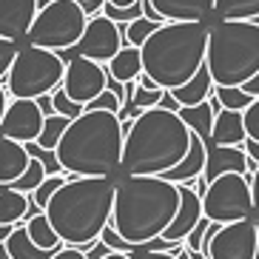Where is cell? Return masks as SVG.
I'll return each instance as SVG.
<instances>
[{
	"label": "cell",
	"mask_w": 259,
	"mask_h": 259,
	"mask_svg": "<svg viewBox=\"0 0 259 259\" xmlns=\"http://www.w3.org/2000/svg\"><path fill=\"white\" fill-rule=\"evenodd\" d=\"M242 117H245V131H248V140L259 143V97L251 103V108H245Z\"/></svg>",
	"instance_id": "39"
},
{
	"label": "cell",
	"mask_w": 259,
	"mask_h": 259,
	"mask_svg": "<svg viewBox=\"0 0 259 259\" xmlns=\"http://www.w3.org/2000/svg\"><path fill=\"white\" fill-rule=\"evenodd\" d=\"M66 180H69V177H46V180H43V183L37 185V191H34V194H29L31 197V202H34V205L40 208V211H46V205L49 202H52V197L54 194H57V191L63 188V185H66Z\"/></svg>",
	"instance_id": "32"
},
{
	"label": "cell",
	"mask_w": 259,
	"mask_h": 259,
	"mask_svg": "<svg viewBox=\"0 0 259 259\" xmlns=\"http://www.w3.org/2000/svg\"><path fill=\"white\" fill-rule=\"evenodd\" d=\"M160 26L165 23H154V20H145V17H137V20H131V23L120 26L122 29V40H125V46L131 49H143V43L151 37L154 31H160Z\"/></svg>",
	"instance_id": "29"
},
{
	"label": "cell",
	"mask_w": 259,
	"mask_h": 259,
	"mask_svg": "<svg viewBox=\"0 0 259 259\" xmlns=\"http://www.w3.org/2000/svg\"><path fill=\"white\" fill-rule=\"evenodd\" d=\"M100 242L106 245V248H108V251H111V253H128V256H131V253L137 251V248H134V245H128V242H125V239H122V236L117 234V231L111 228V225H106V231L100 234Z\"/></svg>",
	"instance_id": "37"
},
{
	"label": "cell",
	"mask_w": 259,
	"mask_h": 259,
	"mask_svg": "<svg viewBox=\"0 0 259 259\" xmlns=\"http://www.w3.org/2000/svg\"><path fill=\"white\" fill-rule=\"evenodd\" d=\"M134 3H137V0H134Z\"/></svg>",
	"instance_id": "56"
},
{
	"label": "cell",
	"mask_w": 259,
	"mask_h": 259,
	"mask_svg": "<svg viewBox=\"0 0 259 259\" xmlns=\"http://www.w3.org/2000/svg\"><path fill=\"white\" fill-rule=\"evenodd\" d=\"M217 100L222 103L225 111H245V108H251L253 97L245 89H213Z\"/></svg>",
	"instance_id": "31"
},
{
	"label": "cell",
	"mask_w": 259,
	"mask_h": 259,
	"mask_svg": "<svg viewBox=\"0 0 259 259\" xmlns=\"http://www.w3.org/2000/svg\"><path fill=\"white\" fill-rule=\"evenodd\" d=\"M26 234H29V239L34 245H37L40 251H49V253H60L66 245L60 242V236H57V231L52 228V222L46 220V213H37L34 220L26 222Z\"/></svg>",
	"instance_id": "24"
},
{
	"label": "cell",
	"mask_w": 259,
	"mask_h": 259,
	"mask_svg": "<svg viewBox=\"0 0 259 259\" xmlns=\"http://www.w3.org/2000/svg\"><path fill=\"white\" fill-rule=\"evenodd\" d=\"M180 208V185L162 177H125L117 183L111 228L134 248L160 239Z\"/></svg>",
	"instance_id": "3"
},
{
	"label": "cell",
	"mask_w": 259,
	"mask_h": 259,
	"mask_svg": "<svg viewBox=\"0 0 259 259\" xmlns=\"http://www.w3.org/2000/svg\"><path fill=\"white\" fill-rule=\"evenodd\" d=\"M213 17L220 20H256L259 17V0H217Z\"/></svg>",
	"instance_id": "28"
},
{
	"label": "cell",
	"mask_w": 259,
	"mask_h": 259,
	"mask_svg": "<svg viewBox=\"0 0 259 259\" xmlns=\"http://www.w3.org/2000/svg\"><path fill=\"white\" fill-rule=\"evenodd\" d=\"M106 259H131V256H128V253H108Z\"/></svg>",
	"instance_id": "50"
},
{
	"label": "cell",
	"mask_w": 259,
	"mask_h": 259,
	"mask_svg": "<svg viewBox=\"0 0 259 259\" xmlns=\"http://www.w3.org/2000/svg\"><path fill=\"white\" fill-rule=\"evenodd\" d=\"M122 137L125 128L117 114L83 111L77 120L69 122L54 154L60 160L63 174L114 180L122 162Z\"/></svg>",
	"instance_id": "4"
},
{
	"label": "cell",
	"mask_w": 259,
	"mask_h": 259,
	"mask_svg": "<svg viewBox=\"0 0 259 259\" xmlns=\"http://www.w3.org/2000/svg\"><path fill=\"white\" fill-rule=\"evenodd\" d=\"M106 3H111V6H120V9H128V6H134V0H106Z\"/></svg>",
	"instance_id": "48"
},
{
	"label": "cell",
	"mask_w": 259,
	"mask_h": 259,
	"mask_svg": "<svg viewBox=\"0 0 259 259\" xmlns=\"http://www.w3.org/2000/svg\"><path fill=\"white\" fill-rule=\"evenodd\" d=\"M251 197H253V211H256V217H259V165H256V171H253L251 177Z\"/></svg>",
	"instance_id": "42"
},
{
	"label": "cell",
	"mask_w": 259,
	"mask_h": 259,
	"mask_svg": "<svg viewBox=\"0 0 259 259\" xmlns=\"http://www.w3.org/2000/svg\"><path fill=\"white\" fill-rule=\"evenodd\" d=\"M205 66L213 89H242L259 74V26L251 20L211 23Z\"/></svg>",
	"instance_id": "6"
},
{
	"label": "cell",
	"mask_w": 259,
	"mask_h": 259,
	"mask_svg": "<svg viewBox=\"0 0 259 259\" xmlns=\"http://www.w3.org/2000/svg\"><path fill=\"white\" fill-rule=\"evenodd\" d=\"M12 231H15V228H6V225H0V245L9 239V234H12Z\"/></svg>",
	"instance_id": "49"
},
{
	"label": "cell",
	"mask_w": 259,
	"mask_h": 259,
	"mask_svg": "<svg viewBox=\"0 0 259 259\" xmlns=\"http://www.w3.org/2000/svg\"><path fill=\"white\" fill-rule=\"evenodd\" d=\"M29 205H31L29 194H20L9 185L0 188V225H6V228L23 225L26 217H29Z\"/></svg>",
	"instance_id": "22"
},
{
	"label": "cell",
	"mask_w": 259,
	"mask_h": 259,
	"mask_svg": "<svg viewBox=\"0 0 259 259\" xmlns=\"http://www.w3.org/2000/svg\"><path fill=\"white\" fill-rule=\"evenodd\" d=\"M31 157L26 151V145L15 143L9 137H0V185H15L20 177L26 174Z\"/></svg>",
	"instance_id": "19"
},
{
	"label": "cell",
	"mask_w": 259,
	"mask_h": 259,
	"mask_svg": "<svg viewBox=\"0 0 259 259\" xmlns=\"http://www.w3.org/2000/svg\"><path fill=\"white\" fill-rule=\"evenodd\" d=\"M85 111H108V114H117L120 117L122 114V100L117 97L114 92H103L100 94L97 100H92V103H89V106H85Z\"/></svg>",
	"instance_id": "36"
},
{
	"label": "cell",
	"mask_w": 259,
	"mask_h": 259,
	"mask_svg": "<svg viewBox=\"0 0 259 259\" xmlns=\"http://www.w3.org/2000/svg\"><path fill=\"white\" fill-rule=\"evenodd\" d=\"M205 162H208L205 140L197 137V134H191V148H188V154H185V160L180 162L174 171L162 174V180H168V183H174V185H185V183H191V180H199V177H205Z\"/></svg>",
	"instance_id": "18"
},
{
	"label": "cell",
	"mask_w": 259,
	"mask_h": 259,
	"mask_svg": "<svg viewBox=\"0 0 259 259\" xmlns=\"http://www.w3.org/2000/svg\"><path fill=\"white\" fill-rule=\"evenodd\" d=\"M37 106L43 108V114H46V117H52V114H54V106H52V94H46V97H40V100H37Z\"/></svg>",
	"instance_id": "45"
},
{
	"label": "cell",
	"mask_w": 259,
	"mask_h": 259,
	"mask_svg": "<svg viewBox=\"0 0 259 259\" xmlns=\"http://www.w3.org/2000/svg\"><path fill=\"white\" fill-rule=\"evenodd\" d=\"M85 23H89V17L83 15L77 0H54V3H49L46 9L37 12L26 43L57 54L71 52L83 37Z\"/></svg>",
	"instance_id": "8"
},
{
	"label": "cell",
	"mask_w": 259,
	"mask_h": 259,
	"mask_svg": "<svg viewBox=\"0 0 259 259\" xmlns=\"http://www.w3.org/2000/svg\"><path fill=\"white\" fill-rule=\"evenodd\" d=\"M117 183L108 177H69L52 202L46 205V220L57 231L66 248L85 253L100 234L111 225Z\"/></svg>",
	"instance_id": "2"
},
{
	"label": "cell",
	"mask_w": 259,
	"mask_h": 259,
	"mask_svg": "<svg viewBox=\"0 0 259 259\" xmlns=\"http://www.w3.org/2000/svg\"><path fill=\"white\" fill-rule=\"evenodd\" d=\"M108 253H111V251H108L106 245H103V242L97 239V242H94L92 248H89V251H85V259H106Z\"/></svg>",
	"instance_id": "41"
},
{
	"label": "cell",
	"mask_w": 259,
	"mask_h": 259,
	"mask_svg": "<svg viewBox=\"0 0 259 259\" xmlns=\"http://www.w3.org/2000/svg\"><path fill=\"white\" fill-rule=\"evenodd\" d=\"M17 52H20V46H17V43H9V40H0V83H6L9 69H12V63H15Z\"/></svg>",
	"instance_id": "38"
},
{
	"label": "cell",
	"mask_w": 259,
	"mask_h": 259,
	"mask_svg": "<svg viewBox=\"0 0 259 259\" xmlns=\"http://www.w3.org/2000/svg\"><path fill=\"white\" fill-rule=\"evenodd\" d=\"M108 77H114L117 83L128 85V83H137L143 77V57H140V49H131V46H122L120 54L106 66Z\"/></svg>",
	"instance_id": "23"
},
{
	"label": "cell",
	"mask_w": 259,
	"mask_h": 259,
	"mask_svg": "<svg viewBox=\"0 0 259 259\" xmlns=\"http://www.w3.org/2000/svg\"><path fill=\"white\" fill-rule=\"evenodd\" d=\"M26 151H29L31 160H37L40 165H43L46 177H60V174H63L60 160H57V154H54V151H46V148H40L37 143H29V145H26Z\"/></svg>",
	"instance_id": "34"
},
{
	"label": "cell",
	"mask_w": 259,
	"mask_h": 259,
	"mask_svg": "<svg viewBox=\"0 0 259 259\" xmlns=\"http://www.w3.org/2000/svg\"><path fill=\"white\" fill-rule=\"evenodd\" d=\"M69 122H71V120H66V117H60V114L46 117V122H43V131H40V137L34 140V143H37L40 148H46V151H54V148L60 145L66 128H69Z\"/></svg>",
	"instance_id": "30"
},
{
	"label": "cell",
	"mask_w": 259,
	"mask_h": 259,
	"mask_svg": "<svg viewBox=\"0 0 259 259\" xmlns=\"http://www.w3.org/2000/svg\"><path fill=\"white\" fill-rule=\"evenodd\" d=\"M49 3H54V0H37V6H40V9H46Z\"/></svg>",
	"instance_id": "52"
},
{
	"label": "cell",
	"mask_w": 259,
	"mask_h": 259,
	"mask_svg": "<svg viewBox=\"0 0 259 259\" xmlns=\"http://www.w3.org/2000/svg\"><path fill=\"white\" fill-rule=\"evenodd\" d=\"M242 89H245V92H248V94H251L253 100H256V97H259V74L253 77V80H248V83H245Z\"/></svg>",
	"instance_id": "46"
},
{
	"label": "cell",
	"mask_w": 259,
	"mask_h": 259,
	"mask_svg": "<svg viewBox=\"0 0 259 259\" xmlns=\"http://www.w3.org/2000/svg\"><path fill=\"white\" fill-rule=\"evenodd\" d=\"M46 180V171H43V165H40L37 160H31L29 162V168H26V174L17 180L15 185H9V188H15V191H20V194H34L37 191V185Z\"/></svg>",
	"instance_id": "33"
},
{
	"label": "cell",
	"mask_w": 259,
	"mask_h": 259,
	"mask_svg": "<svg viewBox=\"0 0 259 259\" xmlns=\"http://www.w3.org/2000/svg\"><path fill=\"white\" fill-rule=\"evenodd\" d=\"M160 108H168V111H177V114H180V103H177V100L171 97V92H165V97H162Z\"/></svg>",
	"instance_id": "44"
},
{
	"label": "cell",
	"mask_w": 259,
	"mask_h": 259,
	"mask_svg": "<svg viewBox=\"0 0 259 259\" xmlns=\"http://www.w3.org/2000/svg\"><path fill=\"white\" fill-rule=\"evenodd\" d=\"M205 256L208 259H259L256 222L242 220V222L222 225V228L213 234Z\"/></svg>",
	"instance_id": "11"
},
{
	"label": "cell",
	"mask_w": 259,
	"mask_h": 259,
	"mask_svg": "<svg viewBox=\"0 0 259 259\" xmlns=\"http://www.w3.org/2000/svg\"><path fill=\"white\" fill-rule=\"evenodd\" d=\"M245 154H248V157H251V162H256L259 165V143H253V140H245Z\"/></svg>",
	"instance_id": "43"
},
{
	"label": "cell",
	"mask_w": 259,
	"mask_h": 259,
	"mask_svg": "<svg viewBox=\"0 0 259 259\" xmlns=\"http://www.w3.org/2000/svg\"><path fill=\"white\" fill-rule=\"evenodd\" d=\"M6 251L9 259H54L57 253H49V251H40L37 245L29 239L26 234V225H17L6 239Z\"/></svg>",
	"instance_id": "25"
},
{
	"label": "cell",
	"mask_w": 259,
	"mask_h": 259,
	"mask_svg": "<svg viewBox=\"0 0 259 259\" xmlns=\"http://www.w3.org/2000/svg\"><path fill=\"white\" fill-rule=\"evenodd\" d=\"M211 94H213L211 71H208V66H202V69L191 77L185 85L174 89V92H171V97L180 103V108H194V106H202V103H208V97H211Z\"/></svg>",
	"instance_id": "21"
},
{
	"label": "cell",
	"mask_w": 259,
	"mask_h": 259,
	"mask_svg": "<svg viewBox=\"0 0 259 259\" xmlns=\"http://www.w3.org/2000/svg\"><path fill=\"white\" fill-rule=\"evenodd\" d=\"M131 259H174V253H168V251H134Z\"/></svg>",
	"instance_id": "40"
},
{
	"label": "cell",
	"mask_w": 259,
	"mask_h": 259,
	"mask_svg": "<svg viewBox=\"0 0 259 259\" xmlns=\"http://www.w3.org/2000/svg\"><path fill=\"white\" fill-rule=\"evenodd\" d=\"M6 89L0 85V122H3V114H6V108H9V97H6Z\"/></svg>",
	"instance_id": "47"
},
{
	"label": "cell",
	"mask_w": 259,
	"mask_h": 259,
	"mask_svg": "<svg viewBox=\"0 0 259 259\" xmlns=\"http://www.w3.org/2000/svg\"><path fill=\"white\" fill-rule=\"evenodd\" d=\"M202 213L208 222L231 225L242 220H256L251 197V180L242 174H222L208 183L202 194Z\"/></svg>",
	"instance_id": "9"
},
{
	"label": "cell",
	"mask_w": 259,
	"mask_h": 259,
	"mask_svg": "<svg viewBox=\"0 0 259 259\" xmlns=\"http://www.w3.org/2000/svg\"><path fill=\"white\" fill-rule=\"evenodd\" d=\"M202 217H205L202 213V197L194 188H188V185H180V208H177L174 222L162 234V239L165 242H174V245H183L191 236V231L202 222Z\"/></svg>",
	"instance_id": "16"
},
{
	"label": "cell",
	"mask_w": 259,
	"mask_h": 259,
	"mask_svg": "<svg viewBox=\"0 0 259 259\" xmlns=\"http://www.w3.org/2000/svg\"><path fill=\"white\" fill-rule=\"evenodd\" d=\"M37 12V0H0V40H9L17 46L20 40L26 43Z\"/></svg>",
	"instance_id": "14"
},
{
	"label": "cell",
	"mask_w": 259,
	"mask_h": 259,
	"mask_svg": "<svg viewBox=\"0 0 259 259\" xmlns=\"http://www.w3.org/2000/svg\"><path fill=\"white\" fill-rule=\"evenodd\" d=\"M245 140H248V131H245L242 111H220L217 120H213L211 143L213 145H234V148H242Z\"/></svg>",
	"instance_id": "20"
},
{
	"label": "cell",
	"mask_w": 259,
	"mask_h": 259,
	"mask_svg": "<svg viewBox=\"0 0 259 259\" xmlns=\"http://www.w3.org/2000/svg\"><path fill=\"white\" fill-rule=\"evenodd\" d=\"M122 162L114 183L125 177H162L174 171L191 148V128L183 117L160 106L122 122Z\"/></svg>",
	"instance_id": "1"
},
{
	"label": "cell",
	"mask_w": 259,
	"mask_h": 259,
	"mask_svg": "<svg viewBox=\"0 0 259 259\" xmlns=\"http://www.w3.org/2000/svg\"><path fill=\"white\" fill-rule=\"evenodd\" d=\"M162 97H165V92H162L160 85L154 83V80H148V77H140L137 85H134V100H131V120H137L143 111H148V108H157L162 103Z\"/></svg>",
	"instance_id": "26"
},
{
	"label": "cell",
	"mask_w": 259,
	"mask_h": 259,
	"mask_svg": "<svg viewBox=\"0 0 259 259\" xmlns=\"http://www.w3.org/2000/svg\"><path fill=\"white\" fill-rule=\"evenodd\" d=\"M122 46H125L122 29L117 23H111L108 17L97 15V17H89L83 37H80V43L71 52H74V57H85V60H92V63L108 66L120 54Z\"/></svg>",
	"instance_id": "10"
},
{
	"label": "cell",
	"mask_w": 259,
	"mask_h": 259,
	"mask_svg": "<svg viewBox=\"0 0 259 259\" xmlns=\"http://www.w3.org/2000/svg\"><path fill=\"white\" fill-rule=\"evenodd\" d=\"M191 259H208L205 253H191Z\"/></svg>",
	"instance_id": "53"
},
{
	"label": "cell",
	"mask_w": 259,
	"mask_h": 259,
	"mask_svg": "<svg viewBox=\"0 0 259 259\" xmlns=\"http://www.w3.org/2000/svg\"><path fill=\"white\" fill-rule=\"evenodd\" d=\"M0 188H3V185H0Z\"/></svg>",
	"instance_id": "55"
},
{
	"label": "cell",
	"mask_w": 259,
	"mask_h": 259,
	"mask_svg": "<svg viewBox=\"0 0 259 259\" xmlns=\"http://www.w3.org/2000/svg\"><path fill=\"white\" fill-rule=\"evenodd\" d=\"M208 23H165L160 31L143 43V74L160 85L162 92H174L205 66L208 54Z\"/></svg>",
	"instance_id": "5"
},
{
	"label": "cell",
	"mask_w": 259,
	"mask_h": 259,
	"mask_svg": "<svg viewBox=\"0 0 259 259\" xmlns=\"http://www.w3.org/2000/svg\"><path fill=\"white\" fill-rule=\"evenodd\" d=\"M208 145V162H205V185L213 183L222 174H242L251 177L256 171V162H251V157L245 154V148H234V145Z\"/></svg>",
	"instance_id": "15"
},
{
	"label": "cell",
	"mask_w": 259,
	"mask_h": 259,
	"mask_svg": "<svg viewBox=\"0 0 259 259\" xmlns=\"http://www.w3.org/2000/svg\"><path fill=\"white\" fill-rule=\"evenodd\" d=\"M52 106H54V114L66 117V120H77V117L83 114L85 108L80 106V103H74V100L69 97V94L63 92V85L57 89V92H52Z\"/></svg>",
	"instance_id": "35"
},
{
	"label": "cell",
	"mask_w": 259,
	"mask_h": 259,
	"mask_svg": "<svg viewBox=\"0 0 259 259\" xmlns=\"http://www.w3.org/2000/svg\"><path fill=\"white\" fill-rule=\"evenodd\" d=\"M66 77V63L57 52L23 43L6 77V92L12 100H40L57 92Z\"/></svg>",
	"instance_id": "7"
},
{
	"label": "cell",
	"mask_w": 259,
	"mask_h": 259,
	"mask_svg": "<svg viewBox=\"0 0 259 259\" xmlns=\"http://www.w3.org/2000/svg\"><path fill=\"white\" fill-rule=\"evenodd\" d=\"M0 259H9V251H6V242L0 245Z\"/></svg>",
	"instance_id": "51"
},
{
	"label": "cell",
	"mask_w": 259,
	"mask_h": 259,
	"mask_svg": "<svg viewBox=\"0 0 259 259\" xmlns=\"http://www.w3.org/2000/svg\"><path fill=\"white\" fill-rule=\"evenodd\" d=\"M46 114L37 100H9V108L0 122V137H9L20 145H29L40 137Z\"/></svg>",
	"instance_id": "13"
},
{
	"label": "cell",
	"mask_w": 259,
	"mask_h": 259,
	"mask_svg": "<svg viewBox=\"0 0 259 259\" xmlns=\"http://www.w3.org/2000/svg\"><path fill=\"white\" fill-rule=\"evenodd\" d=\"M151 6L165 23H208L217 0H151Z\"/></svg>",
	"instance_id": "17"
},
{
	"label": "cell",
	"mask_w": 259,
	"mask_h": 259,
	"mask_svg": "<svg viewBox=\"0 0 259 259\" xmlns=\"http://www.w3.org/2000/svg\"><path fill=\"white\" fill-rule=\"evenodd\" d=\"M106 80H108L106 66L85 60V57H71V60L66 63L63 92L69 94L74 103H80V106L85 108L92 100H97L100 94L106 92Z\"/></svg>",
	"instance_id": "12"
},
{
	"label": "cell",
	"mask_w": 259,
	"mask_h": 259,
	"mask_svg": "<svg viewBox=\"0 0 259 259\" xmlns=\"http://www.w3.org/2000/svg\"><path fill=\"white\" fill-rule=\"evenodd\" d=\"M180 117H183V122L191 128V134H197L205 143H211L213 120H217L211 103H202V106H194V108H180Z\"/></svg>",
	"instance_id": "27"
},
{
	"label": "cell",
	"mask_w": 259,
	"mask_h": 259,
	"mask_svg": "<svg viewBox=\"0 0 259 259\" xmlns=\"http://www.w3.org/2000/svg\"><path fill=\"white\" fill-rule=\"evenodd\" d=\"M253 222H256V234H259V217H256V220H253Z\"/></svg>",
	"instance_id": "54"
}]
</instances>
